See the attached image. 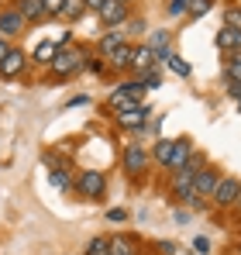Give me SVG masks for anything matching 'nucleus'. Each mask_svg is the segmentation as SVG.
<instances>
[{
  "instance_id": "12",
  "label": "nucleus",
  "mask_w": 241,
  "mask_h": 255,
  "mask_svg": "<svg viewBox=\"0 0 241 255\" xmlns=\"http://www.w3.org/2000/svg\"><path fill=\"white\" fill-rule=\"evenodd\" d=\"M214 45L221 48V52H228V55H235V52H241V31L238 28H221L217 31V38H214Z\"/></svg>"
},
{
  "instance_id": "26",
  "label": "nucleus",
  "mask_w": 241,
  "mask_h": 255,
  "mask_svg": "<svg viewBox=\"0 0 241 255\" xmlns=\"http://www.w3.org/2000/svg\"><path fill=\"white\" fill-rule=\"evenodd\" d=\"M141 86H145V90H159V86H162V73H159V69L141 73Z\"/></svg>"
},
{
  "instance_id": "14",
  "label": "nucleus",
  "mask_w": 241,
  "mask_h": 255,
  "mask_svg": "<svg viewBox=\"0 0 241 255\" xmlns=\"http://www.w3.org/2000/svg\"><path fill=\"white\" fill-rule=\"evenodd\" d=\"M190 155H193V145L186 141V138H176L172 141V155H169V169H183L186 162H190Z\"/></svg>"
},
{
  "instance_id": "38",
  "label": "nucleus",
  "mask_w": 241,
  "mask_h": 255,
  "mask_svg": "<svg viewBox=\"0 0 241 255\" xmlns=\"http://www.w3.org/2000/svg\"><path fill=\"white\" fill-rule=\"evenodd\" d=\"M235 207H238V211H241V197H238V204H235Z\"/></svg>"
},
{
  "instance_id": "36",
  "label": "nucleus",
  "mask_w": 241,
  "mask_h": 255,
  "mask_svg": "<svg viewBox=\"0 0 241 255\" xmlns=\"http://www.w3.org/2000/svg\"><path fill=\"white\" fill-rule=\"evenodd\" d=\"M228 93H231L235 100H241V83H228Z\"/></svg>"
},
{
  "instance_id": "33",
  "label": "nucleus",
  "mask_w": 241,
  "mask_h": 255,
  "mask_svg": "<svg viewBox=\"0 0 241 255\" xmlns=\"http://www.w3.org/2000/svg\"><path fill=\"white\" fill-rule=\"evenodd\" d=\"M107 221L120 224V221H127V211H124V207H111V211H107Z\"/></svg>"
},
{
  "instance_id": "18",
  "label": "nucleus",
  "mask_w": 241,
  "mask_h": 255,
  "mask_svg": "<svg viewBox=\"0 0 241 255\" xmlns=\"http://www.w3.org/2000/svg\"><path fill=\"white\" fill-rule=\"evenodd\" d=\"M131 55H134V45L127 42V45H120V48L111 55V59H107V62H111V69L124 73V69H131Z\"/></svg>"
},
{
  "instance_id": "23",
  "label": "nucleus",
  "mask_w": 241,
  "mask_h": 255,
  "mask_svg": "<svg viewBox=\"0 0 241 255\" xmlns=\"http://www.w3.org/2000/svg\"><path fill=\"white\" fill-rule=\"evenodd\" d=\"M165 62H169V69H172L176 76H190V73H193V66H190L183 55H176V52H169V55H165Z\"/></svg>"
},
{
  "instance_id": "11",
  "label": "nucleus",
  "mask_w": 241,
  "mask_h": 255,
  "mask_svg": "<svg viewBox=\"0 0 241 255\" xmlns=\"http://www.w3.org/2000/svg\"><path fill=\"white\" fill-rule=\"evenodd\" d=\"M14 7L21 10V17H24L28 24H45V21H48V14H45L41 0H14Z\"/></svg>"
},
{
  "instance_id": "41",
  "label": "nucleus",
  "mask_w": 241,
  "mask_h": 255,
  "mask_svg": "<svg viewBox=\"0 0 241 255\" xmlns=\"http://www.w3.org/2000/svg\"><path fill=\"white\" fill-rule=\"evenodd\" d=\"M0 38H3V35H0Z\"/></svg>"
},
{
  "instance_id": "32",
  "label": "nucleus",
  "mask_w": 241,
  "mask_h": 255,
  "mask_svg": "<svg viewBox=\"0 0 241 255\" xmlns=\"http://www.w3.org/2000/svg\"><path fill=\"white\" fill-rule=\"evenodd\" d=\"M62 3H66V0H41V7H45L48 17H59V14H62Z\"/></svg>"
},
{
  "instance_id": "21",
  "label": "nucleus",
  "mask_w": 241,
  "mask_h": 255,
  "mask_svg": "<svg viewBox=\"0 0 241 255\" xmlns=\"http://www.w3.org/2000/svg\"><path fill=\"white\" fill-rule=\"evenodd\" d=\"M111 242V255H138V245L127 238V235H114V238H107Z\"/></svg>"
},
{
  "instance_id": "31",
  "label": "nucleus",
  "mask_w": 241,
  "mask_h": 255,
  "mask_svg": "<svg viewBox=\"0 0 241 255\" xmlns=\"http://www.w3.org/2000/svg\"><path fill=\"white\" fill-rule=\"evenodd\" d=\"M120 86H124V90H127L134 100H141V97H145V86H141V80H127V83H120Z\"/></svg>"
},
{
  "instance_id": "15",
  "label": "nucleus",
  "mask_w": 241,
  "mask_h": 255,
  "mask_svg": "<svg viewBox=\"0 0 241 255\" xmlns=\"http://www.w3.org/2000/svg\"><path fill=\"white\" fill-rule=\"evenodd\" d=\"M138 104H141V100H134L124 86H118V90L107 97V107H111V111H118V114H120V111H127V107H138Z\"/></svg>"
},
{
  "instance_id": "27",
  "label": "nucleus",
  "mask_w": 241,
  "mask_h": 255,
  "mask_svg": "<svg viewBox=\"0 0 241 255\" xmlns=\"http://www.w3.org/2000/svg\"><path fill=\"white\" fill-rule=\"evenodd\" d=\"M86 73L104 76V73H107V62H100V55H86Z\"/></svg>"
},
{
  "instance_id": "17",
  "label": "nucleus",
  "mask_w": 241,
  "mask_h": 255,
  "mask_svg": "<svg viewBox=\"0 0 241 255\" xmlns=\"http://www.w3.org/2000/svg\"><path fill=\"white\" fill-rule=\"evenodd\" d=\"M55 52H59V42H38L35 52H31V62H38V66L48 69V62L55 59Z\"/></svg>"
},
{
  "instance_id": "1",
  "label": "nucleus",
  "mask_w": 241,
  "mask_h": 255,
  "mask_svg": "<svg viewBox=\"0 0 241 255\" xmlns=\"http://www.w3.org/2000/svg\"><path fill=\"white\" fill-rule=\"evenodd\" d=\"M86 55L90 52H83L80 45H62L59 52H55V59L48 62V73H52V80H73L76 73L86 69Z\"/></svg>"
},
{
  "instance_id": "30",
  "label": "nucleus",
  "mask_w": 241,
  "mask_h": 255,
  "mask_svg": "<svg viewBox=\"0 0 241 255\" xmlns=\"http://www.w3.org/2000/svg\"><path fill=\"white\" fill-rule=\"evenodd\" d=\"M224 24H228V28H238V31H241V7H228Z\"/></svg>"
},
{
  "instance_id": "5",
  "label": "nucleus",
  "mask_w": 241,
  "mask_h": 255,
  "mask_svg": "<svg viewBox=\"0 0 241 255\" xmlns=\"http://www.w3.org/2000/svg\"><path fill=\"white\" fill-rule=\"evenodd\" d=\"M148 162H152V155H148L141 145H127V148H124V172H127V176L141 179V176L148 172Z\"/></svg>"
},
{
  "instance_id": "34",
  "label": "nucleus",
  "mask_w": 241,
  "mask_h": 255,
  "mask_svg": "<svg viewBox=\"0 0 241 255\" xmlns=\"http://www.w3.org/2000/svg\"><path fill=\"white\" fill-rule=\"evenodd\" d=\"M193 249H197V252H210V242H207V238H197Z\"/></svg>"
},
{
  "instance_id": "29",
  "label": "nucleus",
  "mask_w": 241,
  "mask_h": 255,
  "mask_svg": "<svg viewBox=\"0 0 241 255\" xmlns=\"http://www.w3.org/2000/svg\"><path fill=\"white\" fill-rule=\"evenodd\" d=\"M210 3H214V0H190V10H186V14H193V17H203V14L210 10Z\"/></svg>"
},
{
  "instance_id": "8",
  "label": "nucleus",
  "mask_w": 241,
  "mask_h": 255,
  "mask_svg": "<svg viewBox=\"0 0 241 255\" xmlns=\"http://www.w3.org/2000/svg\"><path fill=\"white\" fill-rule=\"evenodd\" d=\"M118 125L127 128V131H145V125H148V107H145V104H138V107L120 111V114H118Z\"/></svg>"
},
{
  "instance_id": "16",
  "label": "nucleus",
  "mask_w": 241,
  "mask_h": 255,
  "mask_svg": "<svg viewBox=\"0 0 241 255\" xmlns=\"http://www.w3.org/2000/svg\"><path fill=\"white\" fill-rule=\"evenodd\" d=\"M169 38H172V35H169V31H152V38H148V48H152V52H155V59H159V62H165V55H169V52H172V48H169Z\"/></svg>"
},
{
  "instance_id": "19",
  "label": "nucleus",
  "mask_w": 241,
  "mask_h": 255,
  "mask_svg": "<svg viewBox=\"0 0 241 255\" xmlns=\"http://www.w3.org/2000/svg\"><path fill=\"white\" fill-rule=\"evenodd\" d=\"M83 14H86V3H83V0H66L59 17H62L66 24H76V21H83Z\"/></svg>"
},
{
  "instance_id": "3",
  "label": "nucleus",
  "mask_w": 241,
  "mask_h": 255,
  "mask_svg": "<svg viewBox=\"0 0 241 255\" xmlns=\"http://www.w3.org/2000/svg\"><path fill=\"white\" fill-rule=\"evenodd\" d=\"M241 197V179L238 176H221L217 179V190H214V207H221V211H231L235 204H238Z\"/></svg>"
},
{
  "instance_id": "40",
  "label": "nucleus",
  "mask_w": 241,
  "mask_h": 255,
  "mask_svg": "<svg viewBox=\"0 0 241 255\" xmlns=\"http://www.w3.org/2000/svg\"><path fill=\"white\" fill-rule=\"evenodd\" d=\"M238 107H241V100H238Z\"/></svg>"
},
{
  "instance_id": "28",
  "label": "nucleus",
  "mask_w": 241,
  "mask_h": 255,
  "mask_svg": "<svg viewBox=\"0 0 241 255\" xmlns=\"http://www.w3.org/2000/svg\"><path fill=\"white\" fill-rule=\"evenodd\" d=\"M186 10H190V0H169V3H165V14H169V17H179V14H186Z\"/></svg>"
},
{
  "instance_id": "9",
  "label": "nucleus",
  "mask_w": 241,
  "mask_h": 255,
  "mask_svg": "<svg viewBox=\"0 0 241 255\" xmlns=\"http://www.w3.org/2000/svg\"><path fill=\"white\" fill-rule=\"evenodd\" d=\"M97 14H100V24L118 28V24H124V21H127V3H120V0H107Z\"/></svg>"
},
{
  "instance_id": "24",
  "label": "nucleus",
  "mask_w": 241,
  "mask_h": 255,
  "mask_svg": "<svg viewBox=\"0 0 241 255\" xmlns=\"http://www.w3.org/2000/svg\"><path fill=\"white\" fill-rule=\"evenodd\" d=\"M169 155H172V138H159L155 141V162L159 166H169Z\"/></svg>"
},
{
  "instance_id": "39",
  "label": "nucleus",
  "mask_w": 241,
  "mask_h": 255,
  "mask_svg": "<svg viewBox=\"0 0 241 255\" xmlns=\"http://www.w3.org/2000/svg\"><path fill=\"white\" fill-rule=\"evenodd\" d=\"M120 3H131V0H120Z\"/></svg>"
},
{
  "instance_id": "6",
  "label": "nucleus",
  "mask_w": 241,
  "mask_h": 255,
  "mask_svg": "<svg viewBox=\"0 0 241 255\" xmlns=\"http://www.w3.org/2000/svg\"><path fill=\"white\" fill-rule=\"evenodd\" d=\"M24 69H28V52L17 48V45H10V52H7L3 62H0V80H17Z\"/></svg>"
},
{
  "instance_id": "20",
  "label": "nucleus",
  "mask_w": 241,
  "mask_h": 255,
  "mask_svg": "<svg viewBox=\"0 0 241 255\" xmlns=\"http://www.w3.org/2000/svg\"><path fill=\"white\" fill-rule=\"evenodd\" d=\"M48 179H52V186L55 190H73V172L66 169V166H52V172H48Z\"/></svg>"
},
{
  "instance_id": "35",
  "label": "nucleus",
  "mask_w": 241,
  "mask_h": 255,
  "mask_svg": "<svg viewBox=\"0 0 241 255\" xmlns=\"http://www.w3.org/2000/svg\"><path fill=\"white\" fill-rule=\"evenodd\" d=\"M83 3H86V10H100L107 0H83Z\"/></svg>"
},
{
  "instance_id": "4",
  "label": "nucleus",
  "mask_w": 241,
  "mask_h": 255,
  "mask_svg": "<svg viewBox=\"0 0 241 255\" xmlns=\"http://www.w3.org/2000/svg\"><path fill=\"white\" fill-rule=\"evenodd\" d=\"M28 31V21L21 17V10L14 7V3H7L3 10H0V35L10 42V38H17V35H24Z\"/></svg>"
},
{
  "instance_id": "2",
  "label": "nucleus",
  "mask_w": 241,
  "mask_h": 255,
  "mask_svg": "<svg viewBox=\"0 0 241 255\" xmlns=\"http://www.w3.org/2000/svg\"><path fill=\"white\" fill-rule=\"evenodd\" d=\"M73 190L80 193L83 200H100L107 193V176L100 169H83L76 179H73Z\"/></svg>"
},
{
  "instance_id": "25",
  "label": "nucleus",
  "mask_w": 241,
  "mask_h": 255,
  "mask_svg": "<svg viewBox=\"0 0 241 255\" xmlns=\"http://www.w3.org/2000/svg\"><path fill=\"white\" fill-rule=\"evenodd\" d=\"M86 255H111V242L107 238H93L86 245Z\"/></svg>"
},
{
  "instance_id": "13",
  "label": "nucleus",
  "mask_w": 241,
  "mask_h": 255,
  "mask_svg": "<svg viewBox=\"0 0 241 255\" xmlns=\"http://www.w3.org/2000/svg\"><path fill=\"white\" fill-rule=\"evenodd\" d=\"M155 52L148 48V45H134V55H131V69L141 76V73H148V69H155Z\"/></svg>"
},
{
  "instance_id": "37",
  "label": "nucleus",
  "mask_w": 241,
  "mask_h": 255,
  "mask_svg": "<svg viewBox=\"0 0 241 255\" xmlns=\"http://www.w3.org/2000/svg\"><path fill=\"white\" fill-rule=\"evenodd\" d=\"M7 52H10V42H7V38H0V62H3V55H7Z\"/></svg>"
},
{
  "instance_id": "22",
  "label": "nucleus",
  "mask_w": 241,
  "mask_h": 255,
  "mask_svg": "<svg viewBox=\"0 0 241 255\" xmlns=\"http://www.w3.org/2000/svg\"><path fill=\"white\" fill-rule=\"evenodd\" d=\"M224 80H228V83H241V52L228 55V62H224Z\"/></svg>"
},
{
  "instance_id": "7",
  "label": "nucleus",
  "mask_w": 241,
  "mask_h": 255,
  "mask_svg": "<svg viewBox=\"0 0 241 255\" xmlns=\"http://www.w3.org/2000/svg\"><path fill=\"white\" fill-rule=\"evenodd\" d=\"M217 179H221V172L210 169V166H203V169L193 176V193L200 197L203 204H207V200L214 197V190H217Z\"/></svg>"
},
{
  "instance_id": "10",
  "label": "nucleus",
  "mask_w": 241,
  "mask_h": 255,
  "mask_svg": "<svg viewBox=\"0 0 241 255\" xmlns=\"http://www.w3.org/2000/svg\"><path fill=\"white\" fill-rule=\"evenodd\" d=\"M120 45H127V35H120L118 28H111L107 35H100V42H97V55H100V59H111Z\"/></svg>"
}]
</instances>
